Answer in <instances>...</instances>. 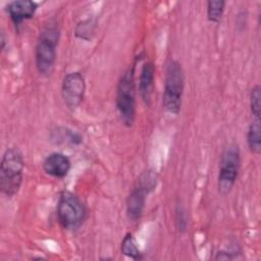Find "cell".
<instances>
[{
  "label": "cell",
  "mask_w": 261,
  "mask_h": 261,
  "mask_svg": "<svg viewBox=\"0 0 261 261\" xmlns=\"http://www.w3.org/2000/svg\"><path fill=\"white\" fill-rule=\"evenodd\" d=\"M59 39L60 28L57 20L49 19L41 29L35 48L36 68L40 74L50 75L54 70Z\"/></svg>",
  "instance_id": "cell-1"
},
{
  "label": "cell",
  "mask_w": 261,
  "mask_h": 261,
  "mask_svg": "<svg viewBox=\"0 0 261 261\" xmlns=\"http://www.w3.org/2000/svg\"><path fill=\"white\" fill-rule=\"evenodd\" d=\"M24 160L22 152L17 147L5 150L0 163V189L7 197H14L20 190L23 180Z\"/></svg>",
  "instance_id": "cell-2"
},
{
  "label": "cell",
  "mask_w": 261,
  "mask_h": 261,
  "mask_svg": "<svg viewBox=\"0 0 261 261\" xmlns=\"http://www.w3.org/2000/svg\"><path fill=\"white\" fill-rule=\"evenodd\" d=\"M115 105L122 124L132 127L137 116L135 64L129 66L118 80Z\"/></svg>",
  "instance_id": "cell-3"
},
{
  "label": "cell",
  "mask_w": 261,
  "mask_h": 261,
  "mask_svg": "<svg viewBox=\"0 0 261 261\" xmlns=\"http://www.w3.org/2000/svg\"><path fill=\"white\" fill-rule=\"evenodd\" d=\"M185 89V72L181 64L175 59L166 63L162 105L166 112L177 115L180 112Z\"/></svg>",
  "instance_id": "cell-4"
},
{
  "label": "cell",
  "mask_w": 261,
  "mask_h": 261,
  "mask_svg": "<svg viewBox=\"0 0 261 261\" xmlns=\"http://www.w3.org/2000/svg\"><path fill=\"white\" fill-rule=\"evenodd\" d=\"M56 214L59 224L67 230L79 229L86 220L87 209L79 196L63 191L58 199Z\"/></svg>",
  "instance_id": "cell-5"
},
{
  "label": "cell",
  "mask_w": 261,
  "mask_h": 261,
  "mask_svg": "<svg viewBox=\"0 0 261 261\" xmlns=\"http://www.w3.org/2000/svg\"><path fill=\"white\" fill-rule=\"evenodd\" d=\"M241 167V152L237 144L226 146L220 156L217 175V189L219 194L225 196L233 189Z\"/></svg>",
  "instance_id": "cell-6"
},
{
  "label": "cell",
  "mask_w": 261,
  "mask_h": 261,
  "mask_svg": "<svg viewBox=\"0 0 261 261\" xmlns=\"http://www.w3.org/2000/svg\"><path fill=\"white\" fill-rule=\"evenodd\" d=\"M86 93V81L82 72L71 71L64 75L61 83V96L63 103L74 111L82 104Z\"/></svg>",
  "instance_id": "cell-7"
},
{
  "label": "cell",
  "mask_w": 261,
  "mask_h": 261,
  "mask_svg": "<svg viewBox=\"0 0 261 261\" xmlns=\"http://www.w3.org/2000/svg\"><path fill=\"white\" fill-rule=\"evenodd\" d=\"M38 3L32 0H14L7 4L6 11L13 25L18 27L25 20L32 19L37 11Z\"/></svg>",
  "instance_id": "cell-8"
},
{
  "label": "cell",
  "mask_w": 261,
  "mask_h": 261,
  "mask_svg": "<svg viewBox=\"0 0 261 261\" xmlns=\"http://www.w3.org/2000/svg\"><path fill=\"white\" fill-rule=\"evenodd\" d=\"M150 193L140 186L135 184L132 192L126 199V216L130 222H137L143 215L146 198Z\"/></svg>",
  "instance_id": "cell-9"
},
{
  "label": "cell",
  "mask_w": 261,
  "mask_h": 261,
  "mask_svg": "<svg viewBox=\"0 0 261 261\" xmlns=\"http://www.w3.org/2000/svg\"><path fill=\"white\" fill-rule=\"evenodd\" d=\"M43 170L55 178H64L71 168L70 159L61 152H53L43 161Z\"/></svg>",
  "instance_id": "cell-10"
},
{
  "label": "cell",
  "mask_w": 261,
  "mask_h": 261,
  "mask_svg": "<svg viewBox=\"0 0 261 261\" xmlns=\"http://www.w3.org/2000/svg\"><path fill=\"white\" fill-rule=\"evenodd\" d=\"M155 85V66L153 62L147 61L143 64L139 77V92L142 100L148 106L152 103V95Z\"/></svg>",
  "instance_id": "cell-11"
},
{
  "label": "cell",
  "mask_w": 261,
  "mask_h": 261,
  "mask_svg": "<svg viewBox=\"0 0 261 261\" xmlns=\"http://www.w3.org/2000/svg\"><path fill=\"white\" fill-rule=\"evenodd\" d=\"M247 144L250 151L259 155L261 152V125L260 119H254L247 129Z\"/></svg>",
  "instance_id": "cell-12"
},
{
  "label": "cell",
  "mask_w": 261,
  "mask_h": 261,
  "mask_svg": "<svg viewBox=\"0 0 261 261\" xmlns=\"http://www.w3.org/2000/svg\"><path fill=\"white\" fill-rule=\"evenodd\" d=\"M226 2L224 0H209L206 2V15L210 22L218 23L224 13Z\"/></svg>",
  "instance_id": "cell-13"
},
{
  "label": "cell",
  "mask_w": 261,
  "mask_h": 261,
  "mask_svg": "<svg viewBox=\"0 0 261 261\" xmlns=\"http://www.w3.org/2000/svg\"><path fill=\"white\" fill-rule=\"evenodd\" d=\"M120 250H121V253L123 255H125L126 257H129L134 260L142 259V253L138 248L137 242H136L133 233H130V232H127L123 237L121 245H120Z\"/></svg>",
  "instance_id": "cell-14"
},
{
  "label": "cell",
  "mask_w": 261,
  "mask_h": 261,
  "mask_svg": "<svg viewBox=\"0 0 261 261\" xmlns=\"http://www.w3.org/2000/svg\"><path fill=\"white\" fill-rule=\"evenodd\" d=\"M158 173L153 170V169H148L143 171L138 179L136 180L137 184H139L140 186H142L143 188H145L149 193L153 192L158 184Z\"/></svg>",
  "instance_id": "cell-15"
},
{
  "label": "cell",
  "mask_w": 261,
  "mask_h": 261,
  "mask_svg": "<svg viewBox=\"0 0 261 261\" xmlns=\"http://www.w3.org/2000/svg\"><path fill=\"white\" fill-rule=\"evenodd\" d=\"M250 110L254 119H260L261 115V87L255 85L250 92L249 96Z\"/></svg>",
  "instance_id": "cell-16"
},
{
  "label": "cell",
  "mask_w": 261,
  "mask_h": 261,
  "mask_svg": "<svg viewBox=\"0 0 261 261\" xmlns=\"http://www.w3.org/2000/svg\"><path fill=\"white\" fill-rule=\"evenodd\" d=\"M95 25H96L95 21L90 18L80 21L76 24L75 30H74L75 37L86 40V41L91 40L92 35L94 34V31H95Z\"/></svg>",
  "instance_id": "cell-17"
},
{
  "label": "cell",
  "mask_w": 261,
  "mask_h": 261,
  "mask_svg": "<svg viewBox=\"0 0 261 261\" xmlns=\"http://www.w3.org/2000/svg\"><path fill=\"white\" fill-rule=\"evenodd\" d=\"M175 225L179 232H185L188 226V220L186 215V209L182 205L177 204L175 209Z\"/></svg>",
  "instance_id": "cell-18"
},
{
  "label": "cell",
  "mask_w": 261,
  "mask_h": 261,
  "mask_svg": "<svg viewBox=\"0 0 261 261\" xmlns=\"http://www.w3.org/2000/svg\"><path fill=\"white\" fill-rule=\"evenodd\" d=\"M233 257L231 256V253L229 252H226V251H218L216 253V256H215V260H230L232 259Z\"/></svg>",
  "instance_id": "cell-19"
}]
</instances>
